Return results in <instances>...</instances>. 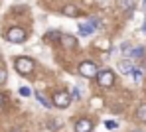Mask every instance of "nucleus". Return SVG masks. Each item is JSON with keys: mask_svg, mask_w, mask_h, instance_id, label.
<instances>
[{"mask_svg": "<svg viewBox=\"0 0 146 132\" xmlns=\"http://www.w3.org/2000/svg\"><path fill=\"white\" fill-rule=\"evenodd\" d=\"M14 67L20 75H30L34 71V61L30 57H16L14 59Z\"/></svg>", "mask_w": 146, "mask_h": 132, "instance_id": "nucleus-1", "label": "nucleus"}, {"mask_svg": "<svg viewBox=\"0 0 146 132\" xmlns=\"http://www.w3.org/2000/svg\"><path fill=\"white\" fill-rule=\"evenodd\" d=\"M6 40L10 42V44H22V42H26V32L24 28H10L8 32H6Z\"/></svg>", "mask_w": 146, "mask_h": 132, "instance_id": "nucleus-2", "label": "nucleus"}, {"mask_svg": "<svg viewBox=\"0 0 146 132\" xmlns=\"http://www.w3.org/2000/svg\"><path fill=\"white\" fill-rule=\"evenodd\" d=\"M79 73H81L83 77H87V79H95L99 75L97 65H95L93 61H81V63H79Z\"/></svg>", "mask_w": 146, "mask_h": 132, "instance_id": "nucleus-3", "label": "nucleus"}, {"mask_svg": "<svg viewBox=\"0 0 146 132\" xmlns=\"http://www.w3.org/2000/svg\"><path fill=\"white\" fill-rule=\"evenodd\" d=\"M97 83L103 87V89H111L113 83H115V75H113V71H111V69H103V71H99Z\"/></svg>", "mask_w": 146, "mask_h": 132, "instance_id": "nucleus-4", "label": "nucleus"}, {"mask_svg": "<svg viewBox=\"0 0 146 132\" xmlns=\"http://www.w3.org/2000/svg\"><path fill=\"white\" fill-rule=\"evenodd\" d=\"M55 106H59V108H67L69 103H71V97H69V93H65V91H57L55 95H53V101H51Z\"/></svg>", "mask_w": 146, "mask_h": 132, "instance_id": "nucleus-5", "label": "nucleus"}, {"mask_svg": "<svg viewBox=\"0 0 146 132\" xmlns=\"http://www.w3.org/2000/svg\"><path fill=\"white\" fill-rule=\"evenodd\" d=\"M117 69H119L121 73H124V75H132L136 67L132 65V61H128V59H121V61L117 63Z\"/></svg>", "mask_w": 146, "mask_h": 132, "instance_id": "nucleus-6", "label": "nucleus"}, {"mask_svg": "<svg viewBox=\"0 0 146 132\" xmlns=\"http://www.w3.org/2000/svg\"><path fill=\"white\" fill-rule=\"evenodd\" d=\"M93 130V122L89 118H79L75 122V132H91Z\"/></svg>", "mask_w": 146, "mask_h": 132, "instance_id": "nucleus-7", "label": "nucleus"}, {"mask_svg": "<svg viewBox=\"0 0 146 132\" xmlns=\"http://www.w3.org/2000/svg\"><path fill=\"white\" fill-rule=\"evenodd\" d=\"M61 44H63V48H67V50H75L77 48V40L69 36V34H63L61 36Z\"/></svg>", "mask_w": 146, "mask_h": 132, "instance_id": "nucleus-8", "label": "nucleus"}, {"mask_svg": "<svg viewBox=\"0 0 146 132\" xmlns=\"http://www.w3.org/2000/svg\"><path fill=\"white\" fill-rule=\"evenodd\" d=\"M34 97L40 101V105L44 106V108H51V106H53V103H49V99L44 95V93H40V91H36V93H34Z\"/></svg>", "mask_w": 146, "mask_h": 132, "instance_id": "nucleus-9", "label": "nucleus"}, {"mask_svg": "<svg viewBox=\"0 0 146 132\" xmlns=\"http://www.w3.org/2000/svg\"><path fill=\"white\" fill-rule=\"evenodd\" d=\"M63 14L69 16V18H77V16H79V8L73 6V4H67V6L63 8Z\"/></svg>", "mask_w": 146, "mask_h": 132, "instance_id": "nucleus-10", "label": "nucleus"}, {"mask_svg": "<svg viewBox=\"0 0 146 132\" xmlns=\"http://www.w3.org/2000/svg\"><path fill=\"white\" fill-rule=\"evenodd\" d=\"M93 30H95V28L91 26V22H87V24H79V34H81V36H89V34H93Z\"/></svg>", "mask_w": 146, "mask_h": 132, "instance_id": "nucleus-11", "label": "nucleus"}, {"mask_svg": "<svg viewBox=\"0 0 146 132\" xmlns=\"http://www.w3.org/2000/svg\"><path fill=\"white\" fill-rule=\"evenodd\" d=\"M119 6L130 14V12H132V8H134V0H119Z\"/></svg>", "mask_w": 146, "mask_h": 132, "instance_id": "nucleus-12", "label": "nucleus"}, {"mask_svg": "<svg viewBox=\"0 0 146 132\" xmlns=\"http://www.w3.org/2000/svg\"><path fill=\"white\" fill-rule=\"evenodd\" d=\"M136 118L142 120V122H146V105H140L136 108Z\"/></svg>", "mask_w": 146, "mask_h": 132, "instance_id": "nucleus-13", "label": "nucleus"}, {"mask_svg": "<svg viewBox=\"0 0 146 132\" xmlns=\"http://www.w3.org/2000/svg\"><path fill=\"white\" fill-rule=\"evenodd\" d=\"M142 53H144V48H134L132 51H128V55L132 59H138V57H142Z\"/></svg>", "mask_w": 146, "mask_h": 132, "instance_id": "nucleus-14", "label": "nucleus"}, {"mask_svg": "<svg viewBox=\"0 0 146 132\" xmlns=\"http://www.w3.org/2000/svg\"><path fill=\"white\" fill-rule=\"evenodd\" d=\"M132 75H134V81H136V83H142L144 71H142V69H134V73H132Z\"/></svg>", "mask_w": 146, "mask_h": 132, "instance_id": "nucleus-15", "label": "nucleus"}, {"mask_svg": "<svg viewBox=\"0 0 146 132\" xmlns=\"http://www.w3.org/2000/svg\"><path fill=\"white\" fill-rule=\"evenodd\" d=\"M105 126H107L109 130H117V128H119V122H117V120H105Z\"/></svg>", "mask_w": 146, "mask_h": 132, "instance_id": "nucleus-16", "label": "nucleus"}, {"mask_svg": "<svg viewBox=\"0 0 146 132\" xmlns=\"http://www.w3.org/2000/svg\"><path fill=\"white\" fill-rule=\"evenodd\" d=\"M20 95H22V97H30V95H32V91H30L28 87H20Z\"/></svg>", "mask_w": 146, "mask_h": 132, "instance_id": "nucleus-17", "label": "nucleus"}, {"mask_svg": "<svg viewBox=\"0 0 146 132\" xmlns=\"http://www.w3.org/2000/svg\"><path fill=\"white\" fill-rule=\"evenodd\" d=\"M71 97L75 99V101H79V99H81V93H79V89H77V87H73V93H71Z\"/></svg>", "mask_w": 146, "mask_h": 132, "instance_id": "nucleus-18", "label": "nucleus"}, {"mask_svg": "<svg viewBox=\"0 0 146 132\" xmlns=\"http://www.w3.org/2000/svg\"><path fill=\"white\" fill-rule=\"evenodd\" d=\"M4 81H6V69H4V67H0V85H2Z\"/></svg>", "mask_w": 146, "mask_h": 132, "instance_id": "nucleus-19", "label": "nucleus"}, {"mask_svg": "<svg viewBox=\"0 0 146 132\" xmlns=\"http://www.w3.org/2000/svg\"><path fill=\"white\" fill-rule=\"evenodd\" d=\"M91 103H93V106H101V99H93Z\"/></svg>", "mask_w": 146, "mask_h": 132, "instance_id": "nucleus-20", "label": "nucleus"}, {"mask_svg": "<svg viewBox=\"0 0 146 132\" xmlns=\"http://www.w3.org/2000/svg\"><path fill=\"white\" fill-rule=\"evenodd\" d=\"M4 101H6V97H4V95H2V93H0V106L4 105Z\"/></svg>", "mask_w": 146, "mask_h": 132, "instance_id": "nucleus-21", "label": "nucleus"}, {"mask_svg": "<svg viewBox=\"0 0 146 132\" xmlns=\"http://www.w3.org/2000/svg\"><path fill=\"white\" fill-rule=\"evenodd\" d=\"M142 32L146 34V20H144V24H142Z\"/></svg>", "mask_w": 146, "mask_h": 132, "instance_id": "nucleus-22", "label": "nucleus"}, {"mask_svg": "<svg viewBox=\"0 0 146 132\" xmlns=\"http://www.w3.org/2000/svg\"><path fill=\"white\" fill-rule=\"evenodd\" d=\"M142 8H144V10H146V0H142Z\"/></svg>", "mask_w": 146, "mask_h": 132, "instance_id": "nucleus-23", "label": "nucleus"}, {"mask_svg": "<svg viewBox=\"0 0 146 132\" xmlns=\"http://www.w3.org/2000/svg\"><path fill=\"white\" fill-rule=\"evenodd\" d=\"M12 132H22V130H12Z\"/></svg>", "mask_w": 146, "mask_h": 132, "instance_id": "nucleus-24", "label": "nucleus"}, {"mask_svg": "<svg viewBox=\"0 0 146 132\" xmlns=\"http://www.w3.org/2000/svg\"><path fill=\"white\" fill-rule=\"evenodd\" d=\"M132 132H142V130H132Z\"/></svg>", "mask_w": 146, "mask_h": 132, "instance_id": "nucleus-25", "label": "nucleus"}]
</instances>
